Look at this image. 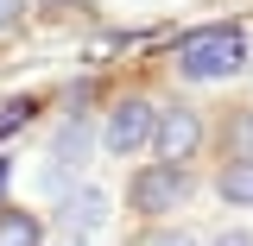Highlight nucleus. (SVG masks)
Segmentation results:
<instances>
[{"instance_id":"1","label":"nucleus","mask_w":253,"mask_h":246,"mask_svg":"<svg viewBox=\"0 0 253 246\" xmlns=\"http://www.w3.org/2000/svg\"><path fill=\"white\" fill-rule=\"evenodd\" d=\"M247 32L241 26H203L190 32L184 44H177V76L190 82H221V76H234V70H247Z\"/></svg>"},{"instance_id":"2","label":"nucleus","mask_w":253,"mask_h":246,"mask_svg":"<svg viewBox=\"0 0 253 246\" xmlns=\"http://www.w3.org/2000/svg\"><path fill=\"white\" fill-rule=\"evenodd\" d=\"M152 126H158L152 101H121V107H108V120H101V152H108V158L152 152Z\"/></svg>"},{"instance_id":"3","label":"nucleus","mask_w":253,"mask_h":246,"mask_svg":"<svg viewBox=\"0 0 253 246\" xmlns=\"http://www.w3.org/2000/svg\"><path fill=\"white\" fill-rule=\"evenodd\" d=\"M126 196H133L139 215H165V209H177V202L190 196V171H184V164H146Z\"/></svg>"},{"instance_id":"4","label":"nucleus","mask_w":253,"mask_h":246,"mask_svg":"<svg viewBox=\"0 0 253 246\" xmlns=\"http://www.w3.org/2000/svg\"><path fill=\"white\" fill-rule=\"evenodd\" d=\"M196 145H203V120L190 107H158V126H152V158L158 164H184Z\"/></svg>"},{"instance_id":"5","label":"nucleus","mask_w":253,"mask_h":246,"mask_svg":"<svg viewBox=\"0 0 253 246\" xmlns=\"http://www.w3.org/2000/svg\"><path fill=\"white\" fill-rule=\"evenodd\" d=\"M83 164H89V126H83V120H63L57 145H51V183H63V177L83 171Z\"/></svg>"},{"instance_id":"6","label":"nucleus","mask_w":253,"mask_h":246,"mask_svg":"<svg viewBox=\"0 0 253 246\" xmlns=\"http://www.w3.org/2000/svg\"><path fill=\"white\" fill-rule=\"evenodd\" d=\"M101 221H108V196H101V189L63 196V227H70V240H76V234H95Z\"/></svg>"},{"instance_id":"7","label":"nucleus","mask_w":253,"mask_h":246,"mask_svg":"<svg viewBox=\"0 0 253 246\" xmlns=\"http://www.w3.org/2000/svg\"><path fill=\"white\" fill-rule=\"evenodd\" d=\"M0 246H44V227L26 209H0Z\"/></svg>"},{"instance_id":"8","label":"nucleus","mask_w":253,"mask_h":246,"mask_svg":"<svg viewBox=\"0 0 253 246\" xmlns=\"http://www.w3.org/2000/svg\"><path fill=\"white\" fill-rule=\"evenodd\" d=\"M221 196H228L234 209H253V158H234V164L221 171Z\"/></svg>"},{"instance_id":"9","label":"nucleus","mask_w":253,"mask_h":246,"mask_svg":"<svg viewBox=\"0 0 253 246\" xmlns=\"http://www.w3.org/2000/svg\"><path fill=\"white\" fill-rule=\"evenodd\" d=\"M133 246H196V240H190L184 227H152V234H139Z\"/></svg>"},{"instance_id":"10","label":"nucleus","mask_w":253,"mask_h":246,"mask_svg":"<svg viewBox=\"0 0 253 246\" xmlns=\"http://www.w3.org/2000/svg\"><path fill=\"white\" fill-rule=\"evenodd\" d=\"M26 120H32V101H6V107H0V139H6V133H19Z\"/></svg>"},{"instance_id":"11","label":"nucleus","mask_w":253,"mask_h":246,"mask_svg":"<svg viewBox=\"0 0 253 246\" xmlns=\"http://www.w3.org/2000/svg\"><path fill=\"white\" fill-rule=\"evenodd\" d=\"M209 246H253V234H241V227H228V234H215Z\"/></svg>"},{"instance_id":"12","label":"nucleus","mask_w":253,"mask_h":246,"mask_svg":"<svg viewBox=\"0 0 253 246\" xmlns=\"http://www.w3.org/2000/svg\"><path fill=\"white\" fill-rule=\"evenodd\" d=\"M13 19H19V0H0V32L13 26Z\"/></svg>"},{"instance_id":"13","label":"nucleus","mask_w":253,"mask_h":246,"mask_svg":"<svg viewBox=\"0 0 253 246\" xmlns=\"http://www.w3.org/2000/svg\"><path fill=\"white\" fill-rule=\"evenodd\" d=\"M6 177H13V158H0V196H6Z\"/></svg>"},{"instance_id":"14","label":"nucleus","mask_w":253,"mask_h":246,"mask_svg":"<svg viewBox=\"0 0 253 246\" xmlns=\"http://www.w3.org/2000/svg\"><path fill=\"white\" fill-rule=\"evenodd\" d=\"M51 6H70V0H51Z\"/></svg>"}]
</instances>
